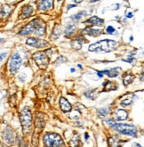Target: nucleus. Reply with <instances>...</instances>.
I'll list each match as a JSON object with an SVG mask.
<instances>
[{"instance_id": "nucleus-1", "label": "nucleus", "mask_w": 144, "mask_h": 147, "mask_svg": "<svg viewBox=\"0 0 144 147\" xmlns=\"http://www.w3.org/2000/svg\"><path fill=\"white\" fill-rule=\"evenodd\" d=\"M117 47L118 43L116 42L115 40L104 39L90 45L88 50L91 52H105V53H108V52L115 50Z\"/></svg>"}, {"instance_id": "nucleus-2", "label": "nucleus", "mask_w": 144, "mask_h": 147, "mask_svg": "<svg viewBox=\"0 0 144 147\" xmlns=\"http://www.w3.org/2000/svg\"><path fill=\"white\" fill-rule=\"evenodd\" d=\"M106 122L111 126V127H113L115 130L118 131L119 133L123 134V135H126V136H130L133 137H136L137 135V128L133 125H130V124H122V123H117L114 120L111 119H107Z\"/></svg>"}, {"instance_id": "nucleus-3", "label": "nucleus", "mask_w": 144, "mask_h": 147, "mask_svg": "<svg viewBox=\"0 0 144 147\" xmlns=\"http://www.w3.org/2000/svg\"><path fill=\"white\" fill-rule=\"evenodd\" d=\"M21 124L22 126V131L24 135H29L31 130L32 117L29 107H24L20 114Z\"/></svg>"}, {"instance_id": "nucleus-4", "label": "nucleus", "mask_w": 144, "mask_h": 147, "mask_svg": "<svg viewBox=\"0 0 144 147\" xmlns=\"http://www.w3.org/2000/svg\"><path fill=\"white\" fill-rule=\"evenodd\" d=\"M44 144L46 147H63L64 142L62 138L54 133H48L46 134L43 137Z\"/></svg>"}, {"instance_id": "nucleus-5", "label": "nucleus", "mask_w": 144, "mask_h": 147, "mask_svg": "<svg viewBox=\"0 0 144 147\" xmlns=\"http://www.w3.org/2000/svg\"><path fill=\"white\" fill-rule=\"evenodd\" d=\"M21 57L19 53H15L9 61V71L12 74H15L19 71V69L21 65Z\"/></svg>"}, {"instance_id": "nucleus-6", "label": "nucleus", "mask_w": 144, "mask_h": 147, "mask_svg": "<svg viewBox=\"0 0 144 147\" xmlns=\"http://www.w3.org/2000/svg\"><path fill=\"white\" fill-rule=\"evenodd\" d=\"M49 55H47V51L43 52H38V53L34 54L33 58L35 60V62L38 65H45L46 66L49 63Z\"/></svg>"}, {"instance_id": "nucleus-7", "label": "nucleus", "mask_w": 144, "mask_h": 147, "mask_svg": "<svg viewBox=\"0 0 144 147\" xmlns=\"http://www.w3.org/2000/svg\"><path fill=\"white\" fill-rule=\"evenodd\" d=\"M26 43H27V45L33 47H37V48H45L48 46V43L46 41L37 38H29Z\"/></svg>"}, {"instance_id": "nucleus-8", "label": "nucleus", "mask_w": 144, "mask_h": 147, "mask_svg": "<svg viewBox=\"0 0 144 147\" xmlns=\"http://www.w3.org/2000/svg\"><path fill=\"white\" fill-rule=\"evenodd\" d=\"M34 25H35V34L38 36H43L46 32V28H45V23L41 20L36 19L33 21Z\"/></svg>"}, {"instance_id": "nucleus-9", "label": "nucleus", "mask_w": 144, "mask_h": 147, "mask_svg": "<svg viewBox=\"0 0 144 147\" xmlns=\"http://www.w3.org/2000/svg\"><path fill=\"white\" fill-rule=\"evenodd\" d=\"M35 33V25H34V22H31L30 23H29L27 26H25V27L20 31V35H29V34H31V33Z\"/></svg>"}, {"instance_id": "nucleus-10", "label": "nucleus", "mask_w": 144, "mask_h": 147, "mask_svg": "<svg viewBox=\"0 0 144 147\" xmlns=\"http://www.w3.org/2000/svg\"><path fill=\"white\" fill-rule=\"evenodd\" d=\"M101 30H95L92 28H86L83 31L82 34L84 35H88V36H92V37H98L101 34Z\"/></svg>"}, {"instance_id": "nucleus-11", "label": "nucleus", "mask_w": 144, "mask_h": 147, "mask_svg": "<svg viewBox=\"0 0 144 147\" xmlns=\"http://www.w3.org/2000/svg\"><path fill=\"white\" fill-rule=\"evenodd\" d=\"M60 106L63 112H69L71 111V108H72L70 103L64 97H61L60 99Z\"/></svg>"}, {"instance_id": "nucleus-12", "label": "nucleus", "mask_w": 144, "mask_h": 147, "mask_svg": "<svg viewBox=\"0 0 144 147\" xmlns=\"http://www.w3.org/2000/svg\"><path fill=\"white\" fill-rule=\"evenodd\" d=\"M120 68H113L111 69V70H104V71H101V72H102V74L104 75H107L108 77L109 78H116L117 76H118V74H119L120 72Z\"/></svg>"}, {"instance_id": "nucleus-13", "label": "nucleus", "mask_w": 144, "mask_h": 147, "mask_svg": "<svg viewBox=\"0 0 144 147\" xmlns=\"http://www.w3.org/2000/svg\"><path fill=\"white\" fill-rule=\"evenodd\" d=\"M128 117V113L127 111L125 110H117L115 113V119L116 120H118V121H122V120H125Z\"/></svg>"}, {"instance_id": "nucleus-14", "label": "nucleus", "mask_w": 144, "mask_h": 147, "mask_svg": "<svg viewBox=\"0 0 144 147\" xmlns=\"http://www.w3.org/2000/svg\"><path fill=\"white\" fill-rule=\"evenodd\" d=\"M52 6H53V1H52V0H44V1H40L38 8H39V10L46 11V10L51 9Z\"/></svg>"}, {"instance_id": "nucleus-15", "label": "nucleus", "mask_w": 144, "mask_h": 147, "mask_svg": "<svg viewBox=\"0 0 144 147\" xmlns=\"http://www.w3.org/2000/svg\"><path fill=\"white\" fill-rule=\"evenodd\" d=\"M3 136H4V138L5 140L8 143V144H12L13 142V132L10 128H6L5 130H4L3 132Z\"/></svg>"}, {"instance_id": "nucleus-16", "label": "nucleus", "mask_w": 144, "mask_h": 147, "mask_svg": "<svg viewBox=\"0 0 144 147\" xmlns=\"http://www.w3.org/2000/svg\"><path fill=\"white\" fill-rule=\"evenodd\" d=\"M34 12V9L31 5H25L22 9V16L24 18H28L30 15H32Z\"/></svg>"}, {"instance_id": "nucleus-17", "label": "nucleus", "mask_w": 144, "mask_h": 147, "mask_svg": "<svg viewBox=\"0 0 144 147\" xmlns=\"http://www.w3.org/2000/svg\"><path fill=\"white\" fill-rule=\"evenodd\" d=\"M137 99V97L134 96V94H131L130 96H128V97H126L125 99H124L122 102H121V105H123V106H128V105H132V103Z\"/></svg>"}, {"instance_id": "nucleus-18", "label": "nucleus", "mask_w": 144, "mask_h": 147, "mask_svg": "<svg viewBox=\"0 0 144 147\" xmlns=\"http://www.w3.org/2000/svg\"><path fill=\"white\" fill-rule=\"evenodd\" d=\"M87 22L92 25H101L104 23V21L102 19H100L97 16H92V18H90L87 21Z\"/></svg>"}, {"instance_id": "nucleus-19", "label": "nucleus", "mask_w": 144, "mask_h": 147, "mask_svg": "<svg viewBox=\"0 0 144 147\" xmlns=\"http://www.w3.org/2000/svg\"><path fill=\"white\" fill-rule=\"evenodd\" d=\"M76 30V25L73 24V23H69L67 25L66 27V30H65V34L68 36V35H71V34H73Z\"/></svg>"}, {"instance_id": "nucleus-20", "label": "nucleus", "mask_w": 144, "mask_h": 147, "mask_svg": "<svg viewBox=\"0 0 144 147\" xmlns=\"http://www.w3.org/2000/svg\"><path fill=\"white\" fill-rule=\"evenodd\" d=\"M79 143H80L79 136L77 134V135H75L74 137L70 140V147H78Z\"/></svg>"}, {"instance_id": "nucleus-21", "label": "nucleus", "mask_w": 144, "mask_h": 147, "mask_svg": "<svg viewBox=\"0 0 144 147\" xmlns=\"http://www.w3.org/2000/svg\"><path fill=\"white\" fill-rule=\"evenodd\" d=\"M104 86V91L108 92V91H111V90H115L117 88L113 85V83H111V81H107L105 83L102 84Z\"/></svg>"}, {"instance_id": "nucleus-22", "label": "nucleus", "mask_w": 144, "mask_h": 147, "mask_svg": "<svg viewBox=\"0 0 144 147\" xmlns=\"http://www.w3.org/2000/svg\"><path fill=\"white\" fill-rule=\"evenodd\" d=\"M133 80V76L132 74H126L124 77V84L125 86H127L130 83H132Z\"/></svg>"}, {"instance_id": "nucleus-23", "label": "nucleus", "mask_w": 144, "mask_h": 147, "mask_svg": "<svg viewBox=\"0 0 144 147\" xmlns=\"http://www.w3.org/2000/svg\"><path fill=\"white\" fill-rule=\"evenodd\" d=\"M62 34V29L59 27V26H55V28L54 30V32H53V38L56 39L60 37V35Z\"/></svg>"}, {"instance_id": "nucleus-24", "label": "nucleus", "mask_w": 144, "mask_h": 147, "mask_svg": "<svg viewBox=\"0 0 144 147\" xmlns=\"http://www.w3.org/2000/svg\"><path fill=\"white\" fill-rule=\"evenodd\" d=\"M97 113L100 117L103 118L105 116H107V114L109 113V108H101V109H98L97 110Z\"/></svg>"}, {"instance_id": "nucleus-25", "label": "nucleus", "mask_w": 144, "mask_h": 147, "mask_svg": "<svg viewBox=\"0 0 144 147\" xmlns=\"http://www.w3.org/2000/svg\"><path fill=\"white\" fill-rule=\"evenodd\" d=\"M86 13V12H80V13H77L76 15H74V16H72V19L74 20V21H79L83 16H84Z\"/></svg>"}, {"instance_id": "nucleus-26", "label": "nucleus", "mask_w": 144, "mask_h": 147, "mask_svg": "<svg viewBox=\"0 0 144 147\" xmlns=\"http://www.w3.org/2000/svg\"><path fill=\"white\" fill-rule=\"evenodd\" d=\"M115 31L116 30H115V28L113 27V26H109V27L107 28V32L109 34H113Z\"/></svg>"}, {"instance_id": "nucleus-27", "label": "nucleus", "mask_w": 144, "mask_h": 147, "mask_svg": "<svg viewBox=\"0 0 144 147\" xmlns=\"http://www.w3.org/2000/svg\"><path fill=\"white\" fill-rule=\"evenodd\" d=\"M132 147H142L141 145H140L139 144H137V143H133V145H132Z\"/></svg>"}, {"instance_id": "nucleus-28", "label": "nucleus", "mask_w": 144, "mask_h": 147, "mask_svg": "<svg viewBox=\"0 0 144 147\" xmlns=\"http://www.w3.org/2000/svg\"><path fill=\"white\" fill-rule=\"evenodd\" d=\"M133 13H128L126 14V17H127V18H133Z\"/></svg>"}, {"instance_id": "nucleus-29", "label": "nucleus", "mask_w": 144, "mask_h": 147, "mask_svg": "<svg viewBox=\"0 0 144 147\" xmlns=\"http://www.w3.org/2000/svg\"><path fill=\"white\" fill-rule=\"evenodd\" d=\"M97 75L99 76V78H102V76H103V74L101 71H97Z\"/></svg>"}, {"instance_id": "nucleus-30", "label": "nucleus", "mask_w": 144, "mask_h": 147, "mask_svg": "<svg viewBox=\"0 0 144 147\" xmlns=\"http://www.w3.org/2000/svg\"><path fill=\"white\" fill-rule=\"evenodd\" d=\"M7 55V53H5V54H4V53H2V54H1V61H3L4 57H5V55Z\"/></svg>"}, {"instance_id": "nucleus-31", "label": "nucleus", "mask_w": 144, "mask_h": 147, "mask_svg": "<svg viewBox=\"0 0 144 147\" xmlns=\"http://www.w3.org/2000/svg\"><path fill=\"white\" fill-rule=\"evenodd\" d=\"M75 6H77V5H69V7H68V9H70V8H73V7H75Z\"/></svg>"}, {"instance_id": "nucleus-32", "label": "nucleus", "mask_w": 144, "mask_h": 147, "mask_svg": "<svg viewBox=\"0 0 144 147\" xmlns=\"http://www.w3.org/2000/svg\"><path fill=\"white\" fill-rule=\"evenodd\" d=\"M144 80V73L141 75V80Z\"/></svg>"}, {"instance_id": "nucleus-33", "label": "nucleus", "mask_w": 144, "mask_h": 147, "mask_svg": "<svg viewBox=\"0 0 144 147\" xmlns=\"http://www.w3.org/2000/svg\"><path fill=\"white\" fill-rule=\"evenodd\" d=\"M70 71H71V72H75V69H74V68H72Z\"/></svg>"}, {"instance_id": "nucleus-34", "label": "nucleus", "mask_w": 144, "mask_h": 147, "mask_svg": "<svg viewBox=\"0 0 144 147\" xmlns=\"http://www.w3.org/2000/svg\"><path fill=\"white\" fill-rule=\"evenodd\" d=\"M87 138H88V135H87V134H86V139H87Z\"/></svg>"}, {"instance_id": "nucleus-35", "label": "nucleus", "mask_w": 144, "mask_h": 147, "mask_svg": "<svg viewBox=\"0 0 144 147\" xmlns=\"http://www.w3.org/2000/svg\"><path fill=\"white\" fill-rule=\"evenodd\" d=\"M143 133H144V130H143Z\"/></svg>"}]
</instances>
